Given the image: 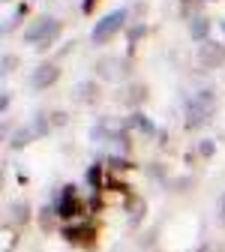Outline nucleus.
I'll list each match as a JSON object with an SVG mask.
<instances>
[{"label": "nucleus", "mask_w": 225, "mask_h": 252, "mask_svg": "<svg viewBox=\"0 0 225 252\" xmlns=\"http://www.w3.org/2000/svg\"><path fill=\"white\" fill-rule=\"evenodd\" d=\"M90 234H93V228H72V225H66L63 228V237H66L69 243H84V240H90Z\"/></svg>", "instance_id": "11"}, {"label": "nucleus", "mask_w": 225, "mask_h": 252, "mask_svg": "<svg viewBox=\"0 0 225 252\" xmlns=\"http://www.w3.org/2000/svg\"><path fill=\"white\" fill-rule=\"evenodd\" d=\"M126 21V9H111L105 18H99L96 21V27H93V33H90V42H96V45H102V42H108L117 30H120V24Z\"/></svg>", "instance_id": "3"}, {"label": "nucleus", "mask_w": 225, "mask_h": 252, "mask_svg": "<svg viewBox=\"0 0 225 252\" xmlns=\"http://www.w3.org/2000/svg\"><path fill=\"white\" fill-rule=\"evenodd\" d=\"M198 252H207V246H201V249H198Z\"/></svg>", "instance_id": "23"}, {"label": "nucleus", "mask_w": 225, "mask_h": 252, "mask_svg": "<svg viewBox=\"0 0 225 252\" xmlns=\"http://www.w3.org/2000/svg\"><path fill=\"white\" fill-rule=\"evenodd\" d=\"M141 33H144V24H135V27L129 30V33H126V36H129V42H135V39H138Z\"/></svg>", "instance_id": "19"}, {"label": "nucleus", "mask_w": 225, "mask_h": 252, "mask_svg": "<svg viewBox=\"0 0 225 252\" xmlns=\"http://www.w3.org/2000/svg\"><path fill=\"white\" fill-rule=\"evenodd\" d=\"M195 57H198V66H204V69H219L222 63H225V45L207 39V42L198 45V54H195Z\"/></svg>", "instance_id": "4"}, {"label": "nucleus", "mask_w": 225, "mask_h": 252, "mask_svg": "<svg viewBox=\"0 0 225 252\" xmlns=\"http://www.w3.org/2000/svg\"><path fill=\"white\" fill-rule=\"evenodd\" d=\"M195 150H198V156H204V159H210V156H213V150H216V144H213V138H201Z\"/></svg>", "instance_id": "15"}, {"label": "nucleus", "mask_w": 225, "mask_h": 252, "mask_svg": "<svg viewBox=\"0 0 225 252\" xmlns=\"http://www.w3.org/2000/svg\"><path fill=\"white\" fill-rule=\"evenodd\" d=\"M24 12H27V6L21 3V6H18V9H15V12H12V15H9L6 21H3V33H12V27H15V24H18V21L24 18Z\"/></svg>", "instance_id": "14"}, {"label": "nucleus", "mask_w": 225, "mask_h": 252, "mask_svg": "<svg viewBox=\"0 0 225 252\" xmlns=\"http://www.w3.org/2000/svg\"><path fill=\"white\" fill-rule=\"evenodd\" d=\"M0 108H3V111L9 108V93H6V90H3V93H0Z\"/></svg>", "instance_id": "20"}, {"label": "nucleus", "mask_w": 225, "mask_h": 252, "mask_svg": "<svg viewBox=\"0 0 225 252\" xmlns=\"http://www.w3.org/2000/svg\"><path fill=\"white\" fill-rule=\"evenodd\" d=\"M144 213H147V204L141 198H132V204H129V225H138L144 219Z\"/></svg>", "instance_id": "12"}, {"label": "nucleus", "mask_w": 225, "mask_h": 252, "mask_svg": "<svg viewBox=\"0 0 225 252\" xmlns=\"http://www.w3.org/2000/svg\"><path fill=\"white\" fill-rule=\"evenodd\" d=\"M33 138H36V129H33V126H21V129L9 138V144H12V147H24V144H30Z\"/></svg>", "instance_id": "10"}, {"label": "nucleus", "mask_w": 225, "mask_h": 252, "mask_svg": "<svg viewBox=\"0 0 225 252\" xmlns=\"http://www.w3.org/2000/svg\"><path fill=\"white\" fill-rule=\"evenodd\" d=\"M57 75H60L57 63L54 60H42V63H36V69L30 72V87H33V90H45V87H51L57 81Z\"/></svg>", "instance_id": "5"}, {"label": "nucleus", "mask_w": 225, "mask_h": 252, "mask_svg": "<svg viewBox=\"0 0 225 252\" xmlns=\"http://www.w3.org/2000/svg\"><path fill=\"white\" fill-rule=\"evenodd\" d=\"M219 219H222V222H225V195L219 198Z\"/></svg>", "instance_id": "21"}, {"label": "nucleus", "mask_w": 225, "mask_h": 252, "mask_svg": "<svg viewBox=\"0 0 225 252\" xmlns=\"http://www.w3.org/2000/svg\"><path fill=\"white\" fill-rule=\"evenodd\" d=\"M15 66V54H3V78L9 75V69Z\"/></svg>", "instance_id": "18"}, {"label": "nucleus", "mask_w": 225, "mask_h": 252, "mask_svg": "<svg viewBox=\"0 0 225 252\" xmlns=\"http://www.w3.org/2000/svg\"><path fill=\"white\" fill-rule=\"evenodd\" d=\"M54 213L60 219H75L81 213V201L75 198V189L72 186H63V195L54 201Z\"/></svg>", "instance_id": "6"}, {"label": "nucleus", "mask_w": 225, "mask_h": 252, "mask_svg": "<svg viewBox=\"0 0 225 252\" xmlns=\"http://www.w3.org/2000/svg\"><path fill=\"white\" fill-rule=\"evenodd\" d=\"M93 3H96V0H84V3H81V9H84V12H90V6H93Z\"/></svg>", "instance_id": "22"}, {"label": "nucleus", "mask_w": 225, "mask_h": 252, "mask_svg": "<svg viewBox=\"0 0 225 252\" xmlns=\"http://www.w3.org/2000/svg\"><path fill=\"white\" fill-rule=\"evenodd\" d=\"M96 96H99V87H96V81H84L72 90V99H84V102H96Z\"/></svg>", "instance_id": "8"}, {"label": "nucleus", "mask_w": 225, "mask_h": 252, "mask_svg": "<svg viewBox=\"0 0 225 252\" xmlns=\"http://www.w3.org/2000/svg\"><path fill=\"white\" fill-rule=\"evenodd\" d=\"M108 168H114V171H126V168H129V162H126L123 156H111V153H108Z\"/></svg>", "instance_id": "17"}, {"label": "nucleus", "mask_w": 225, "mask_h": 252, "mask_svg": "<svg viewBox=\"0 0 225 252\" xmlns=\"http://www.w3.org/2000/svg\"><path fill=\"white\" fill-rule=\"evenodd\" d=\"M207 30H210L207 15H201V12H198V15H192V18H189V36L195 39L198 45H201V42H207Z\"/></svg>", "instance_id": "7"}, {"label": "nucleus", "mask_w": 225, "mask_h": 252, "mask_svg": "<svg viewBox=\"0 0 225 252\" xmlns=\"http://www.w3.org/2000/svg\"><path fill=\"white\" fill-rule=\"evenodd\" d=\"M57 33H60V21L54 18V15H39L33 24L27 27V33H24V42H30V45H39V48H48L54 39H57Z\"/></svg>", "instance_id": "2"}, {"label": "nucleus", "mask_w": 225, "mask_h": 252, "mask_svg": "<svg viewBox=\"0 0 225 252\" xmlns=\"http://www.w3.org/2000/svg\"><path fill=\"white\" fill-rule=\"evenodd\" d=\"M99 180H102V165H90L87 168V183L90 186H99Z\"/></svg>", "instance_id": "16"}, {"label": "nucleus", "mask_w": 225, "mask_h": 252, "mask_svg": "<svg viewBox=\"0 0 225 252\" xmlns=\"http://www.w3.org/2000/svg\"><path fill=\"white\" fill-rule=\"evenodd\" d=\"M216 111V99H213V90L204 87L198 90L195 96H192L186 102V111H183V123H186V129H198V126H204Z\"/></svg>", "instance_id": "1"}, {"label": "nucleus", "mask_w": 225, "mask_h": 252, "mask_svg": "<svg viewBox=\"0 0 225 252\" xmlns=\"http://www.w3.org/2000/svg\"><path fill=\"white\" fill-rule=\"evenodd\" d=\"M27 204L24 201H12V225H24L27 222Z\"/></svg>", "instance_id": "13"}, {"label": "nucleus", "mask_w": 225, "mask_h": 252, "mask_svg": "<svg viewBox=\"0 0 225 252\" xmlns=\"http://www.w3.org/2000/svg\"><path fill=\"white\" fill-rule=\"evenodd\" d=\"M129 126H135V129H138L141 135H153V132H156L153 120H150V117H144L141 111H132V117H129Z\"/></svg>", "instance_id": "9"}, {"label": "nucleus", "mask_w": 225, "mask_h": 252, "mask_svg": "<svg viewBox=\"0 0 225 252\" xmlns=\"http://www.w3.org/2000/svg\"><path fill=\"white\" fill-rule=\"evenodd\" d=\"M222 30H225V21H222Z\"/></svg>", "instance_id": "24"}]
</instances>
